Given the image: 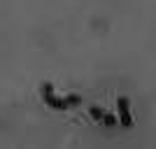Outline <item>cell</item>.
Instances as JSON below:
<instances>
[{"mask_svg": "<svg viewBox=\"0 0 156 149\" xmlns=\"http://www.w3.org/2000/svg\"><path fill=\"white\" fill-rule=\"evenodd\" d=\"M103 123L107 128H114V126H117V117H114V114H103Z\"/></svg>", "mask_w": 156, "mask_h": 149, "instance_id": "3", "label": "cell"}, {"mask_svg": "<svg viewBox=\"0 0 156 149\" xmlns=\"http://www.w3.org/2000/svg\"><path fill=\"white\" fill-rule=\"evenodd\" d=\"M40 93H42V100L47 103V107H51V110H68V107H75V105H82V96L77 93H72V96H65V98H58L54 93L51 84H42L40 86Z\"/></svg>", "mask_w": 156, "mask_h": 149, "instance_id": "1", "label": "cell"}, {"mask_svg": "<svg viewBox=\"0 0 156 149\" xmlns=\"http://www.w3.org/2000/svg\"><path fill=\"white\" fill-rule=\"evenodd\" d=\"M117 110H119V123L124 128H133V117H130V103L126 96H119L117 100Z\"/></svg>", "mask_w": 156, "mask_h": 149, "instance_id": "2", "label": "cell"}, {"mask_svg": "<svg viewBox=\"0 0 156 149\" xmlns=\"http://www.w3.org/2000/svg\"><path fill=\"white\" fill-rule=\"evenodd\" d=\"M103 114H105L103 107H98V105H93V107H91V117L96 119V121H103Z\"/></svg>", "mask_w": 156, "mask_h": 149, "instance_id": "4", "label": "cell"}]
</instances>
